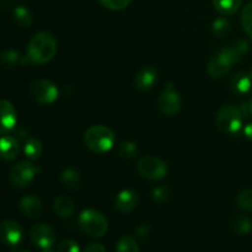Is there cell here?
I'll return each mask as SVG.
<instances>
[{
  "mask_svg": "<svg viewBox=\"0 0 252 252\" xmlns=\"http://www.w3.org/2000/svg\"><path fill=\"white\" fill-rule=\"evenodd\" d=\"M233 65L234 62L223 51H219L209 59L207 71L213 79H221L228 75Z\"/></svg>",
  "mask_w": 252,
  "mask_h": 252,
  "instance_id": "obj_9",
  "label": "cell"
},
{
  "mask_svg": "<svg viewBox=\"0 0 252 252\" xmlns=\"http://www.w3.org/2000/svg\"><path fill=\"white\" fill-rule=\"evenodd\" d=\"M58 43L52 32L41 31L34 34L27 44V61L33 64H46L56 57Z\"/></svg>",
  "mask_w": 252,
  "mask_h": 252,
  "instance_id": "obj_1",
  "label": "cell"
},
{
  "mask_svg": "<svg viewBox=\"0 0 252 252\" xmlns=\"http://www.w3.org/2000/svg\"><path fill=\"white\" fill-rule=\"evenodd\" d=\"M61 182L69 191H78L81 185H83L80 172L78 170L73 169V167H68V169H64L62 171Z\"/></svg>",
  "mask_w": 252,
  "mask_h": 252,
  "instance_id": "obj_19",
  "label": "cell"
},
{
  "mask_svg": "<svg viewBox=\"0 0 252 252\" xmlns=\"http://www.w3.org/2000/svg\"><path fill=\"white\" fill-rule=\"evenodd\" d=\"M20 209L22 213L29 218H38L43 211V204L38 197L33 196V194H29L25 196L24 198L20 201Z\"/></svg>",
  "mask_w": 252,
  "mask_h": 252,
  "instance_id": "obj_18",
  "label": "cell"
},
{
  "mask_svg": "<svg viewBox=\"0 0 252 252\" xmlns=\"http://www.w3.org/2000/svg\"><path fill=\"white\" fill-rule=\"evenodd\" d=\"M152 196L154 201L161 203V202H165L167 199V197H169V191H167L165 187H157V189H154V191H153Z\"/></svg>",
  "mask_w": 252,
  "mask_h": 252,
  "instance_id": "obj_33",
  "label": "cell"
},
{
  "mask_svg": "<svg viewBox=\"0 0 252 252\" xmlns=\"http://www.w3.org/2000/svg\"><path fill=\"white\" fill-rule=\"evenodd\" d=\"M117 252H140V250L134 238L129 235H125L118 240Z\"/></svg>",
  "mask_w": 252,
  "mask_h": 252,
  "instance_id": "obj_26",
  "label": "cell"
},
{
  "mask_svg": "<svg viewBox=\"0 0 252 252\" xmlns=\"http://www.w3.org/2000/svg\"><path fill=\"white\" fill-rule=\"evenodd\" d=\"M244 133H245V135L248 139L252 140V123H249V125L246 126L245 129H244Z\"/></svg>",
  "mask_w": 252,
  "mask_h": 252,
  "instance_id": "obj_35",
  "label": "cell"
},
{
  "mask_svg": "<svg viewBox=\"0 0 252 252\" xmlns=\"http://www.w3.org/2000/svg\"><path fill=\"white\" fill-rule=\"evenodd\" d=\"M217 11L221 15H233L240 9L243 0H212Z\"/></svg>",
  "mask_w": 252,
  "mask_h": 252,
  "instance_id": "obj_21",
  "label": "cell"
},
{
  "mask_svg": "<svg viewBox=\"0 0 252 252\" xmlns=\"http://www.w3.org/2000/svg\"><path fill=\"white\" fill-rule=\"evenodd\" d=\"M158 81V71L154 66L147 65L137 71L134 78V85L138 90L148 91L153 89Z\"/></svg>",
  "mask_w": 252,
  "mask_h": 252,
  "instance_id": "obj_13",
  "label": "cell"
},
{
  "mask_svg": "<svg viewBox=\"0 0 252 252\" xmlns=\"http://www.w3.org/2000/svg\"><path fill=\"white\" fill-rule=\"evenodd\" d=\"M230 89L238 95H248L252 91V70L239 71L230 79Z\"/></svg>",
  "mask_w": 252,
  "mask_h": 252,
  "instance_id": "obj_15",
  "label": "cell"
},
{
  "mask_svg": "<svg viewBox=\"0 0 252 252\" xmlns=\"http://www.w3.org/2000/svg\"><path fill=\"white\" fill-rule=\"evenodd\" d=\"M236 203L243 211L252 212V189H245L240 192L236 198Z\"/></svg>",
  "mask_w": 252,
  "mask_h": 252,
  "instance_id": "obj_29",
  "label": "cell"
},
{
  "mask_svg": "<svg viewBox=\"0 0 252 252\" xmlns=\"http://www.w3.org/2000/svg\"><path fill=\"white\" fill-rule=\"evenodd\" d=\"M30 239H31V241L36 246L41 249H46L52 248V245L56 243L57 236L52 226L39 223L31 228V230H30Z\"/></svg>",
  "mask_w": 252,
  "mask_h": 252,
  "instance_id": "obj_10",
  "label": "cell"
},
{
  "mask_svg": "<svg viewBox=\"0 0 252 252\" xmlns=\"http://www.w3.org/2000/svg\"><path fill=\"white\" fill-rule=\"evenodd\" d=\"M42 252H57V251H54L52 248H46V249H43V250H42Z\"/></svg>",
  "mask_w": 252,
  "mask_h": 252,
  "instance_id": "obj_36",
  "label": "cell"
},
{
  "mask_svg": "<svg viewBox=\"0 0 252 252\" xmlns=\"http://www.w3.org/2000/svg\"><path fill=\"white\" fill-rule=\"evenodd\" d=\"M118 153L123 159H133L138 154V147L132 142H125L120 145Z\"/></svg>",
  "mask_w": 252,
  "mask_h": 252,
  "instance_id": "obj_30",
  "label": "cell"
},
{
  "mask_svg": "<svg viewBox=\"0 0 252 252\" xmlns=\"http://www.w3.org/2000/svg\"><path fill=\"white\" fill-rule=\"evenodd\" d=\"M24 153L30 160H37L42 154V143L37 138H29L25 142Z\"/></svg>",
  "mask_w": 252,
  "mask_h": 252,
  "instance_id": "obj_22",
  "label": "cell"
},
{
  "mask_svg": "<svg viewBox=\"0 0 252 252\" xmlns=\"http://www.w3.org/2000/svg\"><path fill=\"white\" fill-rule=\"evenodd\" d=\"M14 19L20 26L30 27L33 22V16H32L31 10L27 9L24 5L16 6L14 10Z\"/></svg>",
  "mask_w": 252,
  "mask_h": 252,
  "instance_id": "obj_23",
  "label": "cell"
},
{
  "mask_svg": "<svg viewBox=\"0 0 252 252\" xmlns=\"http://www.w3.org/2000/svg\"><path fill=\"white\" fill-rule=\"evenodd\" d=\"M17 122L16 110L7 100H0V134H9Z\"/></svg>",
  "mask_w": 252,
  "mask_h": 252,
  "instance_id": "obj_12",
  "label": "cell"
},
{
  "mask_svg": "<svg viewBox=\"0 0 252 252\" xmlns=\"http://www.w3.org/2000/svg\"><path fill=\"white\" fill-rule=\"evenodd\" d=\"M116 142V135L111 128L106 126H91L84 134L86 148L95 154H105L110 152Z\"/></svg>",
  "mask_w": 252,
  "mask_h": 252,
  "instance_id": "obj_2",
  "label": "cell"
},
{
  "mask_svg": "<svg viewBox=\"0 0 252 252\" xmlns=\"http://www.w3.org/2000/svg\"><path fill=\"white\" fill-rule=\"evenodd\" d=\"M38 172L39 167L30 161H21L15 165L10 171V181L16 189H26Z\"/></svg>",
  "mask_w": 252,
  "mask_h": 252,
  "instance_id": "obj_8",
  "label": "cell"
},
{
  "mask_svg": "<svg viewBox=\"0 0 252 252\" xmlns=\"http://www.w3.org/2000/svg\"><path fill=\"white\" fill-rule=\"evenodd\" d=\"M158 107L164 115L169 116V117L176 116L181 111L182 98L179 91L174 88L172 83L167 84L166 88L158 97Z\"/></svg>",
  "mask_w": 252,
  "mask_h": 252,
  "instance_id": "obj_7",
  "label": "cell"
},
{
  "mask_svg": "<svg viewBox=\"0 0 252 252\" xmlns=\"http://www.w3.org/2000/svg\"><path fill=\"white\" fill-rule=\"evenodd\" d=\"M24 236L21 225L15 220H4L0 223V241L7 246L15 248Z\"/></svg>",
  "mask_w": 252,
  "mask_h": 252,
  "instance_id": "obj_11",
  "label": "cell"
},
{
  "mask_svg": "<svg viewBox=\"0 0 252 252\" xmlns=\"http://www.w3.org/2000/svg\"><path fill=\"white\" fill-rule=\"evenodd\" d=\"M22 252H29V251H22Z\"/></svg>",
  "mask_w": 252,
  "mask_h": 252,
  "instance_id": "obj_38",
  "label": "cell"
},
{
  "mask_svg": "<svg viewBox=\"0 0 252 252\" xmlns=\"http://www.w3.org/2000/svg\"><path fill=\"white\" fill-rule=\"evenodd\" d=\"M57 252H79V245L73 240H63L58 244Z\"/></svg>",
  "mask_w": 252,
  "mask_h": 252,
  "instance_id": "obj_32",
  "label": "cell"
},
{
  "mask_svg": "<svg viewBox=\"0 0 252 252\" xmlns=\"http://www.w3.org/2000/svg\"><path fill=\"white\" fill-rule=\"evenodd\" d=\"M79 226L90 238H102L108 230V221L101 212L85 209L79 214Z\"/></svg>",
  "mask_w": 252,
  "mask_h": 252,
  "instance_id": "obj_4",
  "label": "cell"
},
{
  "mask_svg": "<svg viewBox=\"0 0 252 252\" xmlns=\"http://www.w3.org/2000/svg\"><path fill=\"white\" fill-rule=\"evenodd\" d=\"M0 63L5 68H14L20 63V54L15 49H7L0 56Z\"/></svg>",
  "mask_w": 252,
  "mask_h": 252,
  "instance_id": "obj_28",
  "label": "cell"
},
{
  "mask_svg": "<svg viewBox=\"0 0 252 252\" xmlns=\"http://www.w3.org/2000/svg\"><path fill=\"white\" fill-rule=\"evenodd\" d=\"M233 230L239 235H246L252 230V220L246 216H238L234 218L233 223Z\"/></svg>",
  "mask_w": 252,
  "mask_h": 252,
  "instance_id": "obj_25",
  "label": "cell"
},
{
  "mask_svg": "<svg viewBox=\"0 0 252 252\" xmlns=\"http://www.w3.org/2000/svg\"><path fill=\"white\" fill-rule=\"evenodd\" d=\"M20 153V144L17 138L12 135H2L0 138V159L5 161H11L16 159Z\"/></svg>",
  "mask_w": 252,
  "mask_h": 252,
  "instance_id": "obj_16",
  "label": "cell"
},
{
  "mask_svg": "<svg viewBox=\"0 0 252 252\" xmlns=\"http://www.w3.org/2000/svg\"><path fill=\"white\" fill-rule=\"evenodd\" d=\"M30 96L33 98L36 102L42 105H49L53 103L58 98L59 91L56 84L52 83L47 79H37L30 85L29 88Z\"/></svg>",
  "mask_w": 252,
  "mask_h": 252,
  "instance_id": "obj_6",
  "label": "cell"
},
{
  "mask_svg": "<svg viewBox=\"0 0 252 252\" xmlns=\"http://www.w3.org/2000/svg\"><path fill=\"white\" fill-rule=\"evenodd\" d=\"M84 252H106V249H105V246L101 245V244L93 243V244H90V245L86 246Z\"/></svg>",
  "mask_w": 252,
  "mask_h": 252,
  "instance_id": "obj_34",
  "label": "cell"
},
{
  "mask_svg": "<svg viewBox=\"0 0 252 252\" xmlns=\"http://www.w3.org/2000/svg\"><path fill=\"white\" fill-rule=\"evenodd\" d=\"M249 49H250V46H249L248 42L243 38H238L226 44L221 51L234 62V64H236L248 54Z\"/></svg>",
  "mask_w": 252,
  "mask_h": 252,
  "instance_id": "obj_17",
  "label": "cell"
},
{
  "mask_svg": "<svg viewBox=\"0 0 252 252\" xmlns=\"http://www.w3.org/2000/svg\"><path fill=\"white\" fill-rule=\"evenodd\" d=\"M53 209L56 214L61 218H69L75 212V203L68 196H59L54 199Z\"/></svg>",
  "mask_w": 252,
  "mask_h": 252,
  "instance_id": "obj_20",
  "label": "cell"
},
{
  "mask_svg": "<svg viewBox=\"0 0 252 252\" xmlns=\"http://www.w3.org/2000/svg\"><path fill=\"white\" fill-rule=\"evenodd\" d=\"M231 25L229 22L228 19L225 17H219L216 19L212 24V32H213L214 36H217L218 38H224V37L228 36L230 33Z\"/></svg>",
  "mask_w": 252,
  "mask_h": 252,
  "instance_id": "obj_24",
  "label": "cell"
},
{
  "mask_svg": "<svg viewBox=\"0 0 252 252\" xmlns=\"http://www.w3.org/2000/svg\"><path fill=\"white\" fill-rule=\"evenodd\" d=\"M132 0H100L101 4L108 10H113V11H120V10L126 9L128 5L130 4Z\"/></svg>",
  "mask_w": 252,
  "mask_h": 252,
  "instance_id": "obj_31",
  "label": "cell"
},
{
  "mask_svg": "<svg viewBox=\"0 0 252 252\" xmlns=\"http://www.w3.org/2000/svg\"><path fill=\"white\" fill-rule=\"evenodd\" d=\"M138 194L132 189H123L116 196L115 206L121 213H130L138 206Z\"/></svg>",
  "mask_w": 252,
  "mask_h": 252,
  "instance_id": "obj_14",
  "label": "cell"
},
{
  "mask_svg": "<svg viewBox=\"0 0 252 252\" xmlns=\"http://www.w3.org/2000/svg\"><path fill=\"white\" fill-rule=\"evenodd\" d=\"M241 25L245 33L252 41V2L246 5L241 11Z\"/></svg>",
  "mask_w": 252,
  "mask_h": 252,
  "instance_id": "obj_27",
  "label": "cell"
},
{
  "mask_svg": "<svg viewBox=\"0 0 252 252\" xmlns=\"http://www.w3.org/2000/svg\"><path fill=\"white\" fill-rule=\"evenodd\" d=\"M245 118L240 106L228 103L219 108L216 121L221 132L226 134H238L243 129Z\"/></svg>",
  "mask_w": 252,
  "mask_h": 252,
  "instance_id": "obj_3",
  "label": "cell"
},
{
  "mask_svg": "<svg viewBox=\"0 0 252 252\" xmlns=\"http://www.w3.org/2000/svg\"><path fill=\"white\" fill-rule=\"evenodd\" d=\"M249 110H250V115L252 116V97H251V100L249 101Z\"/></svg>",
  "mask_w": 252,
  "mask_h": 252,
  "instance_id": "obj_37",
  "label": "cell"
},
{
  "mask_svg": "<svg viewBox=\"0 0 252 252\" xmlns=\"http://www.w3.org/2000/svg\"><path fill=\"white\" fill-rule=\"evenodd\" d=\"M137 171L143 179L149 181H159L165 179L167 175V165L160 158L147 155L138 161Z\"/></svg>",
  "mask_w": 252,
  "mask_h": 252,
  "instance_id": "obj_5",
  "label": "cell"
}]
</instances>
